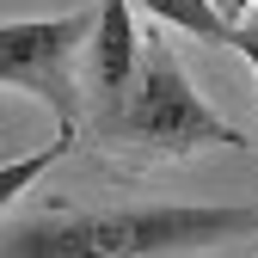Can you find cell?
Masks as SVG:
<instances>
[{
	"mask_svg": "<svg viewBox=\"0 0 258 258\" xmlns=\"http://www.w3.org/2000/svg\"><path fill=\"white\" fill-rule=\"evenodd\" d=\"M111 136L154 148V154H190V148H246L234 123H221L215 105L190 86L184 61L172 55L166 37H148L142 49V74L129 86V99L111 111Z\"/></svg>",
	"mask_w": 258,
	"mask_h": 258,
	"instance_id": "7a4b0ae2",
	"label": "cell"
},
{
	"mask_svg": "<svg viewBox=\"0 0 258 258\" xmlns=\"http://www.w3.org/2000/svg\"><path fill=\"white\" fill-rule=\"evenodd\" d=\"M215 7H221V19H228V25H234V19H246V13L258 7V0H215Z\"/></svg>",
	"mask_w": 258,
	"mask_h": 258,
	"instance_id": "ba28073f",
	"label": "cell"
},
{
	"mask_svg": "<svg viewBox=\"0 0 258 258\" xmlns=\"http://www.w3.org/2000/svg\"><path fill=\"white\" fill-rule=\"evenodd\" d=\"M234 49L252 61V80H258V25H252V31H234Z\"/></svg>",
	"mask_w": 258,
	"mask_h": 258,
	"instance_id": "52a82bcc",
	"label": "cell"
},
{
	"mask_svg": "<svg viewBox=\"0 0 258 258\" xmlns=\"http://www.w3.org/2000/svg\"><path fill=\"white\" fill-rule=\"evenodd\" d=\"M99 31V13H61V19H13L0 31V80L25 86L37 99L74 123L80 117V92H74V55L80 43Z\"/></svg>",
	"mask_w": 258,
	"mask_h": 258,
	"instance_id": "3957f363",
	"label": "cell"
},
{
	"mask_svg": "<svg viewBox=\"0 0 258 258\" xmlns=\"http://www.w3.org/2000/svg\"><path fill=\"white\" fill-rule=\"evenodd\" d=\"M68 148H74V123H61L49 148H37V154H25V160H13V166H7V172H0V203H13V197H19V190H25L31 178H37V172H49V166H55V160H61V154H68Z\"/></svg>",
	"mask_w": 258,
	"mask_h": 258,
	"instance_id": "8992f818",
	"label": "cell"
},
{
	"mask_svg": "<svg viewBox=\"0 0 258 258\" xmlns=\"http://www.w3.org/2000/svg\"><path fill=\"white\" fill-rule=\"evenodd\" d=\"M142 13H154L160 25H178L190 31V37H203V43H234V25L221 19L215 0H136Z\"/></svg>",
	"mask_w": 258,
	"mask_h": 258,
	"instance_id": "5b68a950",
	"label": "cell"
},
{
	"mask_svg": "<svg viewBox=\"0 0 258 258\" xmlns=\"http://www.w3.org/2000/svg\"><path fill=\"white\" fill-rule=\"evenodd\" d=\"M258 234V209L240 203H142V209H86L43 215L7 234V258H166Z\"/></svg>",
	"mask_w": 258,
	"mask_h": 258,
	"instance_id": "6da1fadb",
	"label": "cell"
},
{
	"mask_svg": "<svg viewBox=\"0 0 258 258\" xmlns=\"http://www.w3.org/2000/svg\"><path fill=\"white\" fill-rule=\"evenodd\" d=\"M92 92L105 99V111H117L129 99V86L142 74V43H136V19L129 0H99V31H92Z\"/></svg>",
	"mask_w": 258,
	"mask_h": 258,
	"instance_id": "277c9868",
	"label": "cell"
}]
</instances>
